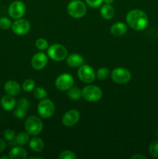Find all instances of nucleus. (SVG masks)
<instances>
[{"instance_id": "obj_1", "label": "nucleus", "mask_w": 158, "mask_h": 159, "mask_svg": "<svg viewBox=\"0 0 158 159\" xmlns=\"http://www.w3.org/2000/svg\"><path fill=\"white\" fill-rule=\"evenodd\" d=\"M126 23L135 30H143L148 26L149 19L147 14L139 9H133L127 13Z\"/></svg>"}, {"instance_id": "obj_2", "label": "nucleus", "mask_w": 158, "mask_h": 159, "mask_svg": "<svg viewBox=\"0 0 158 159\" xmlns=\"http://www.w3.org/2000/svg\"><path fill=\"white\" fill-rule=\"evenodd\" d=\"M68 12L74 19L82 18L86 14L87 7L85 3L80 0H72L68 5Z\"/></svg>"}, {"instance_id": "obj_3", "label": "nucleus", "mask_w": 158, "mask_h": 159, "mask_svg": "<svg viewBox=\"0 0 158 159\" xmlns=\"http://www.w3.org/2000/svg\"><path fill=\"white\" fill-rule=\"evenodd\" d=\"M26 132L29 135L37 136L43 130V123L41 120L36 116H30L27 117L24 123Z\"/></svg>"}, {"instance_id": "obj_4", "label": "nucleus", "mask_w": 158, "mask_h": 159, "mask_svg": "<svg viewBox=\"0 0 158 159\" xmlns=\"http://www.w3.org/2000/svg\"><path fill=\"white\" fill-rule=\"evenodd\" d=\"M102 96V89L96 85H87L81 90V97L88 102H97L100 100Z\"/></svg>"}, {"instance_id": "obj_5", "label": "nucleus", "mask_w": 158, "mask_h": 159, "mask_svg": "<svg viewBox=\"0 0 158 159\" xmlns=\"http://www.w3.org/2000/svg\"><path fill=\"white\" fill-rule=\"evenodd\" d=\"M68 50L61 44H52L47 49V55L55 61H61L68 57Z\"/></svg>"}, {"instance_id": "obj_6", "label": "nucleus", "mask_w": 158, "mask_h": 159, "mask_svg": "<svg viewBox=\"0 0 158 159\" xmlns=\"http://www.w3.org/2000/svg\"><path fill=\"white\" fill-rule=\"evenodd\" d=\"M37 111H38V114L42 118H44V119L50 118L55 111L54 102L50 99H46V98L41 99L37 107Z\"/></svg>"}, {"instance_id": "obj_7", "label": "nucleus", "mask_w": 158, "mask_h": 159, "mask_svg": "<svg viewBox=\"0 0 158 159\" xmlns=\"http://www.w3.org/2000/svg\"><path fill=\"white\" fill-rule=\"evenodd\" d=\"M112 79L117 84H125L130 81L132 75L128 69L124 68H116L111 72Z\"/></svg>"}, {"instance_id": "obj_8", "label": "nucleus", "mask_w": 158, "mask_h": 159, "mask_svg": "<svg viewBox=\"0 0 158 159\" xmlns=\"http://www.w3.org/2000/svg\"><path fill=\"white\" fill-rule=\"evenodd\" d=\"M77 76L81 82L85 83H91L96 77L95 72L91 66L88 65H82L79 67Z\"/></svg>"}, {"instance_id": "obj_9", "label": "nucleus", "mask_w": 158, "mask_h": 159, "mask_svg": "<svg viewBox=\"0 0 158 159\" xmlns=\"http://www.w3.org/2000/svg\"><path fill=\"white\" fill-rule=\"evenodd\" d=\"M74 82V78L71 75L64 73L56 79L55 86L60 91H66L73 86Z\"/></svg>"}, {"instance_id": "obj_10", "label": "nucleus", "mask_w": 158, "mask_h": 159, "mask_svg": "<svg viewBox=\"0 0 158 159\" xmlns=\"http://www.w3.org/2000/svg\"><path fill=\"white\" fill-rule=\"evenodd\" d=\"M8 12L12 19L15 20L20 19L24 16L26 12V6L23 2L20 0L14 1L9 5Z\"/></svg>"}, {"instance_id": "obj_11", "label": "nucleus", "mask_w": 158, "mask_h": 159, "mask_svg": "<svg viewBox=\"0 0 158 159\" xmlns=\"http://www.w3.org/2000/svg\"><path fill=\"white\" fill-rule=\"evenodd\" d=\"M12 30L16 35H25L30 30V23L25 19H17L12 24Z\"/></svg>"}, {"instance_id": "obj_12", "label": "nucleus", "mask_w": 158, "mask_h": 159, "mask_svg": "<svg viewBox=\"0 0 158 159\" xmlns=\"http://www.w3.org/2000/svg\"><path fill=\"white\" fill-rule=\"evenodd\" d=\"M80 120V113L76 110H70L64 113L62 118V123L66 127H73Z\"/></svg>"}, {"instance_id": "obj_13", "label": "nucleus", "mask_w": 158, "mask_h": 159, "mask_svg": "<svg viewBox=\"0 0 158 159\" xmlns=\"http://www.w3.org/2000/svg\"><path fill=\"white\" fill-rule=\"evenodd\" d=\"M48 61L47 55L44 53L39 52L34 54L31 60V65L36 70H41L45 68Z\"/></svg>"}, {"instance_id": "obj_14", "label": "nucleus", "mask_w": 158, "mask_h": 159, "mask_svg": "<svg viewBox=\"0 0 158 159\" xmlns=\"http://www.w3.org/2000/svg\"><path fill=\"white\" fill-rule=\"evenodd\" d=\"M4 90L6 94L10 96H18L21 91V87L20 84L14 80H9L6 82L4 85Z\"/></svg>"}, {"instance_id": "obj_15", "label": "nucleus", "mask_w": 158, "mask_h": 159, "mask_svg": "<svg viewBox=\"0 0 158 159\" xmlns=\"http://www.w3.org/2000/svg\"><path fill=\"white\" fill-rule=\"evenodd\" d=\"M67 64L71 68H77L84 64V57L81 54L74 53L67 57Z\"/></svg>"}, {"instance_id": "obj_16", "label": "nucleus", "mask_w": 158, "mask_h": 159, "mask_svg": "<svg viewBox=\"0 0 158 159\" xmlns=\"http://www.w3.org/2000/svg\"><path fill=\"white\" fill-rule=\"evenodd\" d=\"M1 106L6 111H11L16 107V100L10 95H6L1 99Z\"/></svg>"}, {"instance_id": "obj_17", "label": "nucleus", "mask_w": 158, "mask_h": 159, "mask_svg": "<svg viewBox=\"0 0 158 159\" xmlns=\"http://www.w3.org/2000/svg\"><path fill=\"white\" fill-rule=\"evenodd\" d=\"M110 32L115 37H122L127 32V26L125 23L118 22L112 26Z\"/></svg>"}, {"instance_id": "obj_18", "label": "nucleus", "mask_w": 158, "mask_h": 159, "mask_svg": "<svg viewBox=\"0 0 158 159\" xmlns=\"http://www.w3.org/2000/svg\"><path fill=\"white\" fill-rule=\"evenodd\" d=\"M9 157L11 159H26L27 158V152L22 147H14L9 152Z\"/></svg>"}, {"instance_id": "obj_19", "label": "nucleus", "mask_w": 158, "mask_h": 159, "mask_svg": "<svg viewBox=\"0 0 158 159\" xmlns=\"http://www.w3.org/2000/svg\"><path fill=\"white\" fill-rule=\"evenodd\" d=\"M100 14L103 19L111 20L115 15V9L110 4H104L101 7Z\"/></svg>"}, {"instance_id": "obj_20", "label": "nucleus", "mask_w": 158, "mask_h": 159, "mask_svg": "<svg viewBox=\"0 0 158 159\" xmlns=\"http://www.w3.org/2000/svg\"><path fill=\"white\" fill-rule=\"evenodd\" d=\"M29 148L35 152H40L44 148V143L40 138H33L29 141Z\"/></svg>"}, {"instance_id": "obj_21", "label": "nucleus", "mask_w": 158, "mask_h": 159, "mask_svg": "<svg viewBox=\"0 0 158 159\" xmlns=\"http://www.w3.org/2000/svg\"><path fill=\"white\" fill-rule=\"evenodd\" d=\"M15 142L20 146L25 145L29 141V134L27 132H20L15 136Z\"/></svg>"}, {"instance_id": "obj_22", "label": "nucleus", "mask_w": 158, "mask_h": 159, "mask_svg": "<svg viewBox=\"0 0 158 159\" xmlns=\"http://www.w3.org/2000/svg\"><path fill=\"white\" fill-rule=\"evenodd\" d=\"M68 96L72 100H77L81 97V90L75 86H72L68 89Z\"/></svg>"}, {"instance_id": "obj_23", "label": "nucleus", "mask_w": 158, "mask_h": 159, "mask_svg": "<svg viewBox=\"0 0 158 159\" xmlns=\"http://www.w3.org/2000/svg\"><path fill=\"white\" fill-rule=\"evenodd\" d=\"M95 75L99 80H105V79H108V76L110 75V71L108 68L104 67V68H99V69L96 71Z\"/></svg>"}, {"instance_id": "obj_24", "label": "nucleus", "mask_w": 158, "mask_h": 159, "mask_svg": "<svg viewBox=\"0 0 158 159\" xmlns=\"http://www.w3.org/2000/svg\"><path fill=\"white\" fill-rule=\"evenodd\" d=\"M36 83L35 81L33 80V79H26L23 82V85H22V88L24 90L25 92H30L35 89Z\"/></svg>"}, {"instance_id": "obj_25", "label": "nucleus", "mask_w": 158, "mask_h": 159, "mask_svg": "<svg viewBox=\"0 0 158 159\" xmlns=\"http://www.w3.org/2000/svg\"><path fill=\"white\" fill-rule=\"evenodd\" d=\"M33 96L38 99H43L47 96L46 89L42 87H37L33 89Z\"/></svg>"}, {"instance_id": "obj_26", "label": "nucleus", "mask_w": 158, "mask_h": 159, "mask_svg": "<svg viewBox=\"0 0 158 159\" xmlns=\"http://www.w3.org/2000/svg\"><path fill=\"white\" fill-rule=\"evenodd\" d=\"M149 153L153 158H158V140H155L150 144Z\"/></svg>"}, {"instance_id": "obj_27", "label": "nucleus", "mask_w": 158, "mask_h": 159, "mask_svg": "<svg viewBox=\"0 0 158 159\" xmlns=\"http://www.w3.org/2000/svg\"><path fill=\"white\" fill-rule=\"evenodd\" d=\"M35 45L37 48V49L40 50V51H44V50L48 49V48H49L47 40L43 38L37 39L35 43Z\"/></svg>"}, {"instance_id": "obj_28", "label": "nucleus", "mask_w": 158, "mask_h": 159, "mask_svg": "<svg viewBox=\"0 0 158 159\" xmlns=\"http://www.w3.org/2000/svg\"><path fill=\"white\" fill-rule=\"evenodd\" d=\"M12 21L8 17H0V28L2 30H8L12 27Z\"/></svg>"}, {"instance_id": "obj_29", "label": "nucleus", "mask_w": 158, "mask_h": 159, "mask_svg": "<svg viewBox=\"0 0 158 159\" xmlns=\"http://www.w3.org/2000/svg\"><path fill=\"white\" fill-rule=\"evenodd\" d=\"M59 159H76L77 156L75 154L71 151H64V152H60V155H58Z\"/></svg>"}, {"instance_id": "obj_30", "label": "nucleus", "mask_w": 158, "mask_h": 159, "mask_svg": "<svg viewBox=\"0 0 158 159\" xmlns=\"http://www.w3.org/2000/svg\"><path fill=\"white\" fill-rule=\"evenodd\" d=\"M16 107L18 108L23 109V110L27 111V110L29 109V101L26 98H20L16 102Z\"/></svg>"}, {"instance_id": "obj_31", "label": "nucleus", "mask_w": 158, "mask_h": 159, "mask_svg": "<svg viewBox=\"0 0 158 159\" xmlns=\"http://www.w3.org/2000/svg\"><path fill=\"white\" fill-rule=\"evenodd\" d=\"M13 115L15 118H17V119H23V118L26 116V110H23V109H20L17 107V108L14 110Z\"/></svg>"}, {"instance_id": "obj_32", "label": "nucleus", "mask_w": 158, "mask_h": 159, "mask_svg": "<svg viewBox=\"0 0 158 159\" xmlns=\"http://www.w3.org/2000/svg\"><path fill=\"white\" fill-rule=\"evenodd\" d=\"M4 138L7 141H12L15 138V131L10 128L6 129L4 132Z\"/></svg>"}, {"instance_id": "obj_33", "label": "nucleus", "mask_w": 158, "mask_h": 159, "mask_svg": "<svg viewBox=\"0 0 158 159\" xmlns=\"http://www.w3.org/2000/svg\"><path fill=\"white\" fill-rule=\"evenodd\" d=\"M85 2L91 8H99L102 5L103 0H85Z\"/></svg>"}, {"instance_id": "obj_34", "label": "nucleus", "mask_w": 158, "mask_h": 159, "mask_svg": "<svg viewBox=\"0 0 158 159\" xmlns=\"http://www.w3.org/2000/svg\"><path fill=\"white\" fill-rule=\"evenodd\" d=\"M5 148H6V143L2 139L0 138V153L2 152L5 150Z\"/></svg>"}, {"instance_id": "obj_35", "label": "nucleus", "mask_w": 158, "mask_h": 159, "mask_svg": "<svg viewBox=\"0 0 158 159\" xmlns=\"http://www.w3.org/2000/svg\"><path fill=\"white\" fill-rule=\"evenodd\" d=\"M131 158L132 159H137V158H139V159H141V158H143V159H146L147 158V157L146 156H144V155H139V154H136V155H133V156L131 157Z\"/></svg>"}, {"instance_id": "obj_36", "label": "nucleus", "mask_w": 158, "mask_h": 159, "mask_svg": "<svg viewBox=\"0 0 158 159\" xmlns=\"http://www.w3.org/2000/svg\"><path fill=\"white\" fill-rule=\"evenodd\" d=\"M103 2L105 3V4H110V5H111L112 3L114 2V0H103Z\"/></svg>"}, {"instance_id": "obj_37", "label": "nucleus", "mask_w": 158, "mask_h": 159, "mask_svg": "<svg viewBox=\"0 0 158 159\" xmlns=\"http://www.w3.org/2000/svg\"><path fill=\"white\" fill-rule=\"evenodd\" d=\"M156 135L158 137V129H157V130H156Z\"/></svg>"}, {"instance_id": "obj_38", "label": "nucleus", "mask_w": 158, "mask_h": 159, "mask_svg": "<svg viewBox=\"0 0 158 159\" xmlns=\"http://www.w3.org/2000/svg\"><path fill=\"white\" fill-rule=\"evenodd\" d=\"M157 37H158V31H157Z\"/></svg>"}]
</instances>
